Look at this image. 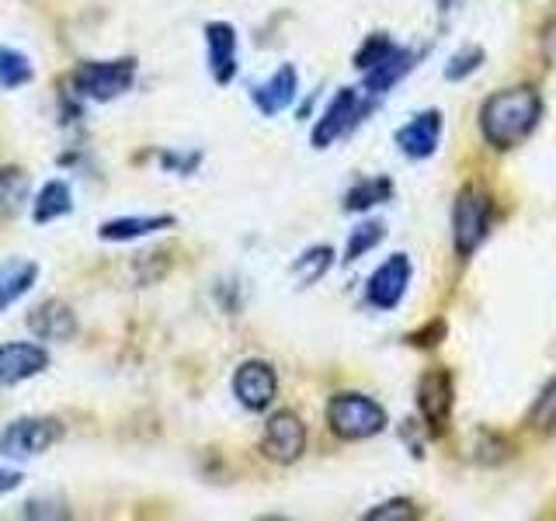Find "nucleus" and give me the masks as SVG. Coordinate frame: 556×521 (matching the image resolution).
<instances>
[{"label": "nucleus", "instance_id": "17", "mask_svg": "<svg viewBox=\"0 0 556 521\" xmlns=\"http://www.w3.org/2000/svg\"><path fill=\"white\" fill-rule=\"evenodd\" d=\"M178 219L170 213H153V216H118V219H109L98 226V237L104 243H132V240H143V237H153V233H164V230H174Z\"/></svg>", "mask_w": 556, "mask_h": 521}, {"label": "nucleus", "instance_id": "31", "mask_svg": "<svg viewBox=\"0 0 556 521\" xmlns=\"http://www.w3.org/2000/svg\"><path fill=\"white\" fill-rule=\"evenodd\" d=\"M445 320H431L428 327H421V330H414V334H407V344H414V347H434V344H442L445 341Z\"/></svg>", "mask_w": 556, "mask_h": 521}, {"label": "nucleus", "instance_id": "26", "mask_svg": "<svg viewBox=\"0 0 556 521\" xmlns=\"http://www.w3.org/2000/svg\"><path fill=\"white\" fill-rule=\"evenodd\" d=\"M486 63V52H483V46H463V49H456L452 56L445 60V66H442V77L448 80V84H463V80H469L473 74H480V66Z\"/></svg>", "mask_w": 556, "mask_h": 521}, {"label": "nucleus", "instance_id": "3", "mask_svg": "<svg viewBox=\"0 0 556 521\" xmlns=\"http://www.w3.org/2000/svg\"><path fill=\"white\" fill-rule=\"evenodd\" d=\"M494 195L480 185H466L452 202V247L459 260L473 257L494 230Z\"/></svg>", "mask_w": 556, "mask_h": 521}, {"label": "nucleus", "instance_id": "13", "mask_svg": "<svg viewBox=\"0 0 556 521\" xmlns=\"http://www.w3.org/2000/svg\"><path fill=\"white\" fill-rule=\"evenodd\" d=\"M205 35V60H208V74L219 87L233 84L237 69H240V39L237 28L230 22H208L202 28Z\"/></svg>", "mask_w": 556, "mask_h": 521}, {"label": "nucleus", "instance_id": "30", "mask_svg": "<svg viewBox=\"0 0 556 521\" xmlns=\"http://www.w3.org/2000/svg\"><path fill=\"white\" fill-rule=\"evenodd\" d=\"M22 518H31V521H60V518H74L70 511V504L63 497H31L22 504Z\"/></svg>", "mask_w": 556, "mask_h": 521}, {"label": "nucleus", "instance_id": "25", "mask_svg": "<svg viewBox=\"0 0 556 521\" xmlns=\"http://www.w3.org/2000/svg\"><path fill=\"white\" fill-rule=\"evenodd\" d=\"M526 421H529V428L539 431V434L556 431V376H549V379L543 382V390L535 393Z\"/></svg>", "mask_w": 556, "mask_h": 521}, {"label": "nucleus", "instance_id": "28", "mask_svg": "<svg viewBox=\"0 0 556 521\" xmlns=\"http://www.w3.org/2000/svg\"><path fill=\"white\" fill-rule=\"evenodd\" d=\"M362 518L365 521H414V518H421V508H417L410 497H390V500H379L376 508H369Z\"/></svg>", "mask_w": 556, "mask_h": 521}, {"label": "nucleus", "instance_id": "1", "mask_svg": "<svg viewBox=\"0 0 556 521\" xmlns=\"http://www.w3.org/2000/svg\"><path fill=\"white\" fill-rule=\"evenodd\" d=\"M543 115H546V101L535 87L529 84L504 87V91L491 94L480 104V136L491 150L508 153L535 136V129L543 126Z\"/></svg>", "mask_w": 556, "mask_h": 521}, {"label": "nucleus", "instance_id": "10", "mask_svg": "<svg viewBox=\"0 0 556 521\" xmlns=\"http://www.w3.org/2000/svg\"><path fill=\"white\" fill-rule=\"evenodd\" d=\"M230 386H233V396L243 410L265 414L278 399V372L265 358H243L233 369Z\"/></svg>", "mask_w": 556, "mask_h": 521}, {"label": "nucleus", "instance_id": "29", "mask_svg": "<svg viewBox=\"0 0 556 521\" xmlns=\"http://www.w3.org/2000/svg\"><path fill=\"white\" fill-rule=\"evenodd\" d=\"M156 164L167 174H178V178H191L202 167V150H161L156 153Z\"/></svg>", "mask_w": 556, "mask_h": 521}, {"label": "nucleus", "instance_id": "24", "mask_svg": "<svg viewBox=\"0 0 556 521\" xmlns=\"http://www.w3.org/2000/svg\"><path fill=\"white\" fill-rule=\"evenodd\" d=\"M35 80V66L25 52H17L11 46H0V91H17Z\"/></svg>", "mask_w": 556, "mask_h": 521}, {"label": "nucleus", "instance_id": "19", "mask_svg": "<svg viewBox=\"0 0 556 521\" xmlns=\"http://www.w3.org/2000/svg\"><path fill=\"white\" fill-rule=\"evenodd\" d=\"M393 191H396L393 178H387V174H369V178H358L352 188L344 191L341 208L348 216H362L376 205H387L393 199Z\"/></svg>", "mask_w": 556, "mask_h": 521}, {"label": "nucleus", "instance_id": "23", "mask_svg": "<svg viewBox=\"0 0 556 521\" xmlns=\"http://www.w3.org/2000/svg\"><path fill=\"white\" fill-rule=\"evenodd\" d=\"M387 240V226H382L379 219H362L352 233H348L344 240V265H355V260H362L365 254H372L379 243Z\"/></svg>", "mask_w": 556, "mask_h": 521}, {"label": "nucleus", "instance_id": "8", "mask_svg": "<svg viewBox=\"0 0 556 521\" xmlns=\"http://www.w3.org/2000/svg\"><path fill=\"white\" fill-rule=\"evenodd\" d=\"M452 410H456V382L448 369H428L417 379V414L428 434L442 439L452 424Z\"/></svg>", "mask_w": 556, "mask_h": 521}, {"label": "nucleus", "instance_id": "16", "mask_svg": "<svg viewBox=\"0 0 556 521\" xmlns=\"http://www.w3.org/2000/svg\"><path fill=\"white\" fill-rule=\"evenodd\" d=\"M417 63H421V52L410 49V46H396L387 60L376 63L372 69H365V74H362V91L369 94V98L390 94L400 80H407L414 74Z\"/></svg>", "mask_w": 556, "mask_h": 521}, {"label": "nucleus", "instance_id": "32", "mask_svg": "<svg viewBox=\"0 0 556 521\" xmlns=\"http://www.w3.org/2000/svg\"><path fill=\"white\" fill-rule=\"evenodd\" d=\"M25 483V476H22V469H14V466H0V497H8V494H14L17 486Z\"/></svg>", "mask_w": 556, "mask_h": 521}, {"label": "nucleus", "instance_id": "15", "mask_svg": "<svg viewBox=\"0 0 556 521\" xmlns=\"http://www.w3.org/2000/svg\"><path fill=\"white\" fill-rule=\"evenodd\" d=\"M28 330L39 341L49 344H66L77 338V309L66 300H42L28 313Z\"/></svg>", "mask_w": 556, "mask_h": 521}, {"label": "nucleus", "instance_id": "27", "mask_svg": "<svg viewBox=\"0 0 556 521\" xmlns=\"http://www.w3.org/2000/svg\"><path fill=\"white\" fill-rule=\"evenodd\" d=\"M400 42H393V35L390 31H372V35H365V42L355 49V69L358 74H365V69H372L376 63H382L390 56V52L396 49Z\"/></svg>", "mask_w": 556, "mask_h": 521}, {"label": "nucleus", "instance_id": "6", "mask_svg": "<svg viewBox=\"0 0 556 521\" xmlns=\"http://www.w3.org/2000/svg\"><path fill=\"white\" fill-rule=\"evenodd\" d=\"M63 439V424L56 417H17L0 431V459L28 462L39 459Z\"/></svg>", "mask_w": 556, "mask_h": 521}, {"label": "nucleus", "instance_id": "4", "mask_svg": "<svg viewBox=\"0 0 556 521\" xmlns=\"http://www.w3.org/2000/svg\"><path fill=\"white\" fill-rule=\"evenodd\" d=\"M136 60L132 56H118V60H84L70 69V87H74V98L94 101V104H109L118 101L122 94L132 91L136 84Z\"/></svg>", "mask_w": 556, "mask_h": 521}, {"label": "nucleus", "instance_id": "12", "mask_svg": "<svg viewBox=\"0 0 556 521\" xmlns=\"http://www.w3.org/2000/svg\"><path fill=\"white\" fill-rule=\"evenodd\" d=\"M49 352L46 344L35 341H4L0 344V390L22 386V382L42 376L49 369Z\"/></svg>", "mask_w": 556, "mask_h": 521}, {"label": "nucleus", "instance_id": "21", "mask_svg": "<svg viewBox=\"0 0 556 521\" xmlns=\"http://www.w3.org/2000/svg\"><path fill=\"white\" fill-rule=\"evenodd\" d=\"M334 265H338L334 247H330V243H313V247H306L300 257L292 260V278L300 289H313L317 282H324Z\"/></svg>", "mask_w": 556, "mask_h": 521}, {"label": "nucleus", "instance_id": "14", "mask_svg": "<svg viewBox=\"0 0 556 521\" xmlns=\"http://www.w3.org/2000/svg\"><path fill=\"white\" fill-rule=\"evenodd\" d=\"M295 98H300V69H295L292 63H282L268 80H261V84L251 87L254 109L265 118H275V115H282L286 109H292Z\"/></svg>", "mask_w": 556, "mask_h": 521}, {"label": "nucleus", "instance_id": "18", "mask_svg": "<svg viewBox=\"0 0 556 521\" xmlns=\"http://www.w3.org/2000/svg\"><path fill=\"white\" fill-rule=\"evenodd\" d=\"M39 282V265L28 257H8L4 265H0V313H8L17 300H25V295L35 289Z\"/></svg>", "mask_w": 556, "mask_h": 521}, {"label": "nucleus", "instance_id": "5", "mask_svg": "<svg viewBox=\"0 0 556 521\" xmlns=\"http://www.w3.org/2000/svg\"><path fill=\"white\" fill-rule=\"evenodd\" d=\"M379 98H369L362 91V87H341L334 91V98L327 101V109L317 115L309 129V143L313 150H330L338 143V139L352 136L365 118L376 112Z\"/></svg>", "mask_w": 556, "mask_h": 521}, {"label": "nucleus", "instance_id": "2", "mask_svg": "<svg viewBox=\"0 0 556 521\" xmlns=\"http://www.w3.org/2000/svg\"><path fill=\"white\" fill-rule=\"evenodd\" d=\"M327 428L341 442H369L390 428V414L369 393L341 390L327 399Z\"/></svg>", "mask_w": 556, "mask_h": 521}, {"label": "nucleus", "instance_id": "20", "mask_svg": "<svg viewBox=\"0 0 556 521\" xmlns=\"http://www.w3.org/2000/svg\"><path fill=\"white\" fill-rule=\"evenodd\" d=\"M74 213V188H70L66 181L60 178H52L46 181L39 191H35V199H31V219L46 226V223H56L63 216Z\"/></svg>", "mask_w": 556, "mask_h": 521}, {"label": "nucleus", "instance_id": "9", "mask_svg": "<svg viewBox=\"0 0 556 521\" xmlns=\"http://www.w3.org/2000/svg\"><path fill=\"white\" fill-rule=\"evenodd\" d=\"M410 282H414V260L410 254L396 251L369 275V282H365V303L379 313H390L407 300Z\"/></svg>", "mask_w": 556, "mask_h": 521}, {"label": "nucleus", "instance_id": "7", "mask_svg": "<svg viewBox=\"0 0 556 521\" xmlns=\"http://www.w3.org/2000/svg\"><path fill=\"white\" fill-rule=\"evenodd\" d=\"M309 431L303 424V417L295 410H271L265 431H261V456L275 466H292L306 456Z\"/></svg>", "mask_w": 556, "mask_h": 521}, {"label": "nucleus", "instance_id": "11", "mask_svg": "<svg viewBox=\"0 0 556 521\" xmlns=\"http://www.w3.org/2000/svg\"><path fill=\"white\" fill-rule=\"evenodd\" d=\"M442 132H445V115L439 109H425L396 129L393 143L407 161H431L442 147Z\"/></svg>", "mask_w": 556, "mask_h": 521}, {"label": "nucleus", "instance_id": "22", "mask_svg": "<svg viewBox=\"0 0 556 521\" xmlns=\"http://www.w3.org/2000/svg\"><path fill=\"white\" fill-rule=\"evenodd\" d=\"M28 202V174L22 167H0V223L14 219Z\"/></svg>", "mask_w": 556, "mask_h": 521}]
</instances>
